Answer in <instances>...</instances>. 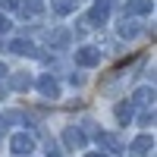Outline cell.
I'll use <instances>...</instances> for the list:
<instances>
[{
	"label": "cell",
	"instance_id": "obj_1",
	"mask_svg": "<svg viewBox=\"0 0 157 157\" xmlns=\"http://www.w3.org/2000/svg\"><path fill=\"white\" fill-rule=\"evenodd\" d=\"M110 10H113V0H94V6H91V13L82 19V29H88V25H104L107 22V16H110Z\"/></svg>",
	"mask_w": 157,
	"mask_h": 157
},
{
	"label": "cell",
	"instance_id": "obj_2",
	"mask_svg": "<svg viewBox=\"0 0 157 157\" xmlns=\"http://www.w3.org/2000/svg\"><path fill=\"white\" fill-rule=\"evenodd\" d=\"M10 148H13V154L29 157V154H32V148H35V138H32V135H25V132H16V135L10 138Z\"/></svg>",
	"mask_w": 157,
	"mask_h": 157
},
{
	"label": "cell",
	"instance_id": "obj_3",
	"mask_svg": "<svg viewBox=\"0 0 157 157\" xmlns=\"http://www.w3.org/2000/svg\"><path fill=\"white\" fill-rule=\"evenodd\" d=\"M75 63L78 66H98L101 63V50L98 47H78L75 50Z\"/></svg>",
	"mask_w": 157,
	"mask_h": 157
},
{
	"label": "cell",
	"instance_id": "obj_4",
	"mask_svg": "<svg viewBox=\"0 0 157 157\" xmlns=\"http://www.w3.org/2000/svg\"><path fill=\"white\" fill-rule=\"evenodd\" d=\"M38 91H41L44 98H50V101H57V98H60V85H57L50 75H41V78H38Z\"/></svg>",
	"mask_w": 157,
	"mask_h": 157
},
{
	"label": "cell",
	"instance_id": "obj_5",
	"mask_svg": "<svg viewBox=\"0 0 157 157\" xmlns=\"http://www.w3.org/2000/svg\"><path fill=\"white\" fill-rule=\"evenodd\" d=\"M63 141H66V148H85V132H82V129H66V132H63Z\"/></svg>",
	"mask_w": 157,
	"mask_h": 157
},
{
	"label": "cell",
	"instance_id": "obj_6",
	"mask_svg": "<svg viewBox=\"0 0 157 157\" xmlns=\"http://www.w3.org/2000/svg\"><path fill=\"white\" fill-rule=\"evenodd\" d=\"M151 13V0H129L126 3V16H145Z\"/></svg>",
	"mask_w": 157,
	"mask_h": 157
},
{
	"label": "cell",
	"instance_id": "obj_7",
	"mask_svg": "<svg viewBox=\"0 0 157 157\" xmlns=\"http://www.w3.org/2000/svg\"><path fill=\"white\" fill-rule=\"evenodd\" d=\"M13 54H19V57H35V44L32 41H25V38H16V41L10 44Z\"/></svg>",
	"mask_w": 157,
	"mask_h": 157
},
{
	"label": "cell",
	"instance_id": "obj_8",
	"mask_svg": "<svg viewBox=\"0 0 157 157\" xmlns=\"http://www.w3.org/2000/svg\"><path fill=\"white\" fill-rule=\"evenodd\" d=\"M10 88H13V91H29V88H32V75H29V72H13Z\"/></svg>",
	"mask_w": 157,
	"mask_h": 157
},
{
	"label": "cell",
	"instance_id": "obj_9",
	"mask_svg": "<svg viewBox=\"0 0 157 157\" xmlns=\"http://www.w3.org/2000/svg\"><path fill=\"white\" fill-rule=\"evenodd\" d=\"M98 145H101L104 151H120L123 141L116 138V135H110V132H101V135H98Z\"/></svg>",
	"mask_w": 157,
	"mask_h": 157
},
{
	"label": "cell",
	"instance_id": "obj_10",
	"mask_svg": "<svg viewBox=\"0 0 157 157\" xmlns=\"http://www.w3.org/2000/svg\"><path fill=\"white\" fill-rule=\"evenodd\" d=\"M120 35H123V38H135V35H141V25L132 22L129 16H123V22H120Z\"/></svg>",
	"mask_w": 157,
	"mask_h": 157
},
{
	"label": "cell",
	"instance_id": "obj_11",
	"mask_svg": "<svg viewBox=\"0 0 157 157\" xmlns=\"http://www.w3.org/2000/svg\"><path fill=\"white\" fill-rule=\"evenodd\" d=\"M151 148H154V138H151V135H138V138L132 141V151H135V154H148Z\"/></svg>",
	"mask_w": 157,
	"mask_h": 157
},
{
	"label": "cell",
	"instance_id": "obj_12",
	"mask_svg": "<svg viewBox=\"0 0 157 157\" xmlns=\"http://www.w3.org/2000/svg\"><path fill=\"white\" fill-rule=\"evenodd\" d=\"M154 101V88H138L132 94V104H151Z\"/></svg>",
	"mask_w": 157,
	"mask_h": 157
},
{
	"label": "cell",
	"instance_id": "obj_13",
	"mask_svg": "<svg viewBox=\"0 0 157 157\" xmlns=\"http://www.w3.org/2000/svg\"><path fill=\"white\" fill-rule=\"evenodd\" d=\"M116 120H120L123 126L132 120V104H116Z\"/></svg>",
	"mask_w": 157,
	"mask_h": 157
},
{
	"label": "cell",
	"instance_id": "obj_14",
	"mask_svg": "<svg viewBox=\"0 0 157 157\" xmlns=\"http://www.w3.org/2000/svg\"><path fill=\"white\" fill-rule=\"evenodd\" d=\"M75 3H78V0H57L54 10L60 13V16H66V13H72V10H75Z\"/></svg>",
	"mask_w": 157,
	"mask_h": 157
},
{
	"label": "cell",
	"instance_id": "obj_15",
	"mask_svg": "<svg viewBox=\"0 0 157 157\" xmlns=\"http://www.w3.org/2000/svg\"><path fill=\"white\" fill-rule=\"evenodd\" d=\"M47 41H50V44H66V41H69V32H66V29H57L54 35H47Z\"/></svg>",
	"mask_w": 157,
	"mask_h": 157
},
{
	"label": "cell",
	"instance_id": "obj_16",
	"mask_svg": "<svg viewBox=\"0 0 157 157\" xmlns=\"http://www.w3.org/2000/svg\"><path fill=\"white\" fill-rule=\"evenodd\" d=\"M22 10H25V13H41V10H44V0H25Z\"/></svg>",
	"mask_w": 157,
	"mask_h": 157
},
{
	"label": "cell",
	"instance_id": "obj_17",
	"mask_svg": "<svg viewBox=\"0 0 157 157\" xmlns=\"http://www.w3.org/2000/svg\"><path fill=\"white\" fill-rule=\"evenodd\" d=\"M47 157H63V154L57 151V145H54V141H47Z\"/></svg>",
	"mask_w": 157,
	"mask_h": 157
},
{
	"label": "cell",
	"instance_id": "obj_18",
	"mask_svg": "<svg viewBox=\"0 0 157 157\" xmlns=\"http://www.w3.org/2000/svg\"><path fill=\"white\" fill-rule=\"evenodd\" d=\"M0 6H3V10H16L19 0H0Z\"/></svg>",
	"mask_w": 157,
	"mask_h": 157
},
{
	"label": "cell",
	"instance_id": "obj_19",
	"mask_svg": "<svg viewBox=\"0 0 157 157\" xmlns=\"http://www.w3.org/2000/svg\"><path fill=\"white\" fill-rule=\"evenodd\" d=\"M151 123H154V110L151 113H141V126H151Z\"/></svg>",
	"mask_w": 157,
	"mask_h": 157
},
{
	"label": "cell",
	"instance_id": "obj_20",
	"mask_svg": "<svg viewBox=\"0 0 157 157\" xmlns=\"http://www.w3.org/2000/svg\"><path fill=\"white\" fill-rule=\"evenodd\" d=\"M6 29H10V19L3 16V13H0V32H6Z\"/></svg>",
	"mask_w": 157,
	"mask_h": 157
},
{
	"label": "cell",
	"instance_id": "obj_21",
	"mask_svg": "<svg viewBox=\"0 0 157 157\" xmlns=\"http://www.w3.org/2000/svg\"><path fill=\"white\" fill-rule=\"evenodd\" d=\"M0 75H6V66H3V63H0Z\"/></svg>",
	"mask_w": 157,
	"mask_h": 157
},
{
	"label": "cell",
	"instance_id": "obj_22",
	"mask_svg": "<svg viewBox=\"0 0 157 157\" xmlns=\"http://www.w3.org/2000/svg\"><path fill=\"white\" fill-rule=\"evenodd\" d=\"M88 157H107V154H88Z\"/></svg>",
	"mask_w": 157,
	"mask_h": 157
},
{
	"label": "cell",
	"instance_id": "obj_23",
	"mask_svg": "<svg viewBox=\"0 0 157 157\" xmlns=\"http://www.w3.org/2000/svg\"><path fill=\"white\" fill-rule=\"evenodd\" d=\"M0 94H3V88H0Z\"/></svg>",
	"mask_w": 157,
	"mask_h": 157
}]
</instances>
